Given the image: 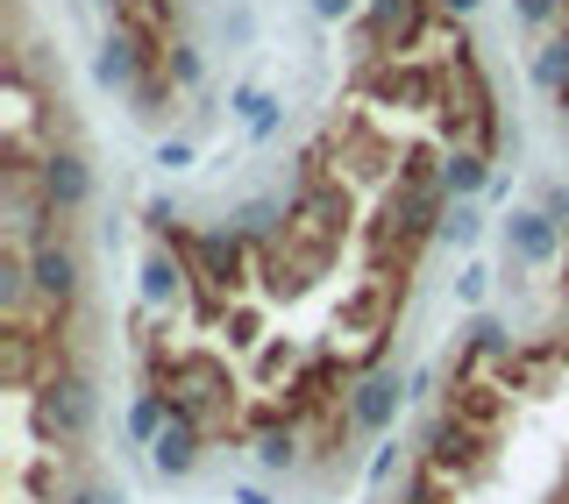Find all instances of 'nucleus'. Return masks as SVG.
Listing matches in <instances>:
<instances>
[{
	"label": "nucleus",
	"instance_id": "nucleus-1",
	"mask_svg": "<svg viewBox=\"0 0 569 504\" xmlns=\"http://www.w3.org/2000/svg\"><path fill=\"white\" fill-rule=\"evenodd\" d=\"M470 8L363 0L335 79L228 100V150L157 135L121 384L171 491L349 497L363 441L399 426L406 341L506 150Z\"/></svg>",
	"mask_w": 569,
	"mask_h": 504
},
{
	"label": "nucleus",
	"instance_id": "nucleus-2",
	"mask_svg": "<svg viewBox=\"0 0 569 504\" xmlns=\"http://www.w3.org/2000/svg\"><path fill=\"white\" fill-rule=\"evenodd\" d=\"M114 370L93 157L14 8L0 135V504H100Z\"/></svg>",
	"mask_w": 569,
	"mask_h": 504
},
{
	"label": "nucleus",
	"instance_id": "nucleus-3",
	"mask_svg": "<svg viewBox=\"0 0 569 504\" xmlns=\"http://www.w3.org/2000/svg\"><path fill=\"white\" fill-rule=\"evenodd\" d=\"M356 504H569V192L441 341Z\"/></svg>",
	"mask_w": 569,
	"mask_h": 504
},
{
	"label": "nucleus",
	"instance_id": "nucleus-4",
	"mask_svg": "<svg viewBox=\"0 0 569 504\" xmlns=\"http://www.w3.org/2000/svg\"><path fill=\"white\" fill-rule=\"evenodd\" d=\"M512 14L533 36V79H541V93L569 135V0H512Z\"/></svg>",
	"mask_w": 569,
	"mask_h": 504
}]
</instances>
